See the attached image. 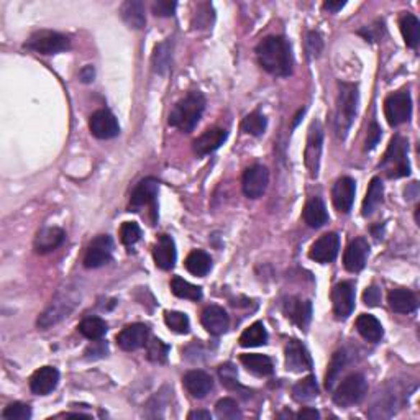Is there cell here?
Instances as JSON below:
<instances>
[{
    "label": "cell",
    "mask_w": 420,
    "mask_h": 420,
    "mask_svg": "<svg viewBox=\"0 0 420 420\" xmlns=\"http://www.w3.org/2000/svg\"><path fill=\"white\" fill-rule=\"evenodd\" d=\"M258 61L264 71L269 74L287 78L292 72V53L283 36H268L256 48Z\"/></svg>",
    "instance_id": "cell-1"
},
{
    "label": "cell",
    "mask_w": 420,
    "mask_h": 420,
    "mask_svg": "<svg viewBox=\"0 0 420 420\" xmlns=\"http://www.w3.org/2000/svg\"><path fill=\"white\" fill-rule=\"evenodd\" d=\"M205 110V97L197 90H192L176 102L169 114V125L179 128L180 132H192Z\"/></svg>",
    "instance_id": "cell-2"
},
{
    "label": "cell",
    "mask_w": 420,
    "mask_h": 420,
    "mask_svg": "<svg viewBox=\"0 0 420 420\" xmlns=\"http://www.w3.org/2000/svg\"><path fill=\"white\" fill-rule=\"evenodd\" d=\"M358 87L350 83H340L335 114V132L340 138H345L353 125L356 112H358Z\"/></svg>",
    "instance_id": "cell-3"
},
{
    "label": "cell",
    "mask_w": 420,
    "mask_h": 420,
    "mask_svg": "<svg viewBox=\"0 0 420 420\" xmlns=\"http://www.w3.org/2000/svg\"><path fill=\"white\" fill-rule=\"evenodd\" d=\"M409 143L408 140L401 135H396L391 140L389 146L385 153V158L381 161V168L389 179H399L410 174V162H409Z\"/></svg>",
    "instance_id": "cell-4"
},
{
    "label": "cell",
    "mask_w": 420,
    "mask_h": 420,
    "mask_svg": "<svg viewBox=\"0 0 420 420\" xmlns=\"http://www.w3.org/2000/svg\"><path fill=\"white\" fill-rule=\"evenodd\" d=\"M367 391L368 385L363 374L353 373L350 374V376H346L340 385H338L335 394H333V401H335V404L340 405V408H350V405L358 404L364 397V394H367Z\"/></svg>",
    "instance_id": "cell-5"
},
{
    "label": "cell",
    "mask_w": 420,
    "mask_h": 420,
    "mask_svg": "<svg viewBox=\"0 0 420 420\" xmlns=\"http://www.w3.org/2000/svg\"><path fill=\"white\" fill-rule=\"evenodd\" d=\"M69 38L51 30H40L33 33L25 43V48L40 54H56L69 49Z\"/></svg>",
    "instance_id": "cell-6"
},
{
    "label": "cell",
    "mask_w": 420,
    "mask_h": 420,
    "mask_svg": "<svg viewBox=\"0 0 420 420\" xmlns=\"http://www.w3.org/2000/svg\"><path fill=\"white\" fill-rule=\"evenodd\" d=\"M76 304H78V297L72 294L71 291H61L54 299L51 304L44 312L40 315L38 319V327L40 328H48L51 325L61 322L62 319H66L67 315L72 312Z\"/></svg>",
    "instance_id": "cell-7"
},
{
    "label": "cell",
    "mask_w": 420,
    "mask_h": 420,
    "mask_svg": "<svg viewBox=\"0 0 420 420\" xmlns=\"http://www.w3.org/2000/svg\"><path fill=\"white\" fill-rule=\"evenodd\" d=\"M412 114V99L409 92L391 94L385 102V115L391 126H399L409 121Z\"/></svg>",
    "instance_id": "cell-8"
},
{
    "label": "cell",
    "mask_w": 420,
    "mask_h": 420,
    "mask_svg": "<svg viewBox=\"0 0 420 420\" xmlns=\"http://www.w3.org/2000/svg\"><path fill=\"white\" fill-rule=\"evenodd\" d=\"M322 143H324V130L319 121H314L309 130V137H307V144L304 151L305 168L309 171L310 178H317L319 166H320V155H322Z\"/></svg>",
    "instance_id": "cell-9"
},
{
    "label": "cell",
    "mask_w": 420,
    "mask_h": 420,
    "mask_svg": "<svg viewBox=\"0 0 420 420\" xmlns=\"http://www.w3.org/2000/svg\"><path fill=\"white\" fill-rule=\"evenodd\" d=\"M112 250H114V242L108 235H101L96 240L90 243L87 251L84 256V266L85 268H101L110 263L112 260Z\"/></svg>",
    "instance_id": "cell-10"
},
{
    "label": "cell",
    "mask_w": 420,
    "mask_h": 420,
    "mask_svg": "<svg viewBox=\"0 0 420 420\" xmlns=\"http://www.w3.org/2000/svg\"><path fill=\"white\" fill-rule=\"evenodd\" d=\"M332 302L337 319H348L355 309V284L351 281L338 283L332 291Z\"/></svg>",
    "instance_id": "cell-11"
},
{
    "label": "cell",
    "mask_w": 420,
    "mask_h": 420,
    "mask_svg": "<svg viewBox=\"0 0 420 420\" xmlns=\"http://www.w3.org/2000/svg\"><path fill=\"white\" fill-rule=\"evenodd\" d=\"M160 183L155 178H144L133 189L132 199H130V207L132 209H142V207H150V212L156 215V197Z\"/></svg>",
    "instance_id": "cell-12"
},
{
    "label": "cell",
    "mask_w": 420,
    "mask_h": 420,
    "mask_svg": "<svg viewBox=\"0 0 420 420\" xmlns=\"http://www.w3.org/2000/svg\"><path fill=\"white\" fill-rule=\"evenodd\" d=\"M269 183V173L264 166H251L245 171L242 180L243 194L250 199H260L266 192Z\"/></svg>",
    "instance_id": "cell-13"
},
{
    "label": "cell",
    "mask_w": 420,
    "mask_h": 420,
    "mask_svg": "<svg viewBox=\"0 0 420 420\" xmlns=\"http://www.w3.org/2000/svg\"><path fill=\"white\" fill-rule=\"evenodd\" d=\"M338 250H340V237L337 233H325L319 238L317 242L310 246L309 256L310 260L317 261L320 264H327L335 261L338 256Z\"/></svg>",
    "instance_id": "cell-14"
},
{
    "label": "cell",
    "mask_w": 420,
    "mask_h": 420,
    "mask_svg": "<svg viewBox=\"0 0 420 420\" xmlns=\"http://www.w3.org/2000/svg\"><path fill=\"white\" fill-rule=\"evenodd\" d=\"M89 128L90 133L99 140H110L115 138L120 133V125L117 121L115 115L112 112L106 110H97L96 114H92L89 120Z\"/></svg>",
    "instance_id": "cell-15"
},
{
    "label": "cell",
    "mask_w": 420,
    "mask_h": 420,
    "mask_svg": "<svg viewBox=\"0 0 420 420\" xmlns=\"http://www.w3.org/2000/svg\"><path fill=\"white\" fill-rule=\"evenodd\" d=\"M148 337H150V328L144 324H132L125 327L119 335H117V343L121 350L133 351L146 345Z\"/></svg>",
    "instance_id": "cell-16"
},
{
    "label": "cell",
    "mask_w": 420,
    "mask_h": 420,
    "mask_svg": "<svg viewBox=\"0 0 420 420\" xmlns=\"http://www.w3.org/2000/svg\"><path fill=\"white\" fill-rule=\"evenodd\" d=\"M355 194H356L355 179L348 178V176H343V178L338 179L332 191V199L335 209L338 212H343V214H348L351 210V205H353Z\"/></svg>",
    "instance_id": "cell-17"
},
{
    "label": "cell",
    "mask_w": 420,
    "mask_h": 420,
    "mask_svg": "<svg viewBox=\"0 0 420 420\" xmlns=\"http://www.w3.org/2000/svg\"><path fill=\"white\" fill-rule=\"evenodd\" d=\"M286 368L294 373L312 369V358L301 342L291 340L286 345Z\"/></svg>",
    "instance_id": "cell-18"
},
{
    "label": "cell",
    "mask_w": 420,
    "mask_h": 420,
    "mask_svg": "<svg viewBox=\"0 0 420 420\" xmlns=\"http://www.w3.org/2000/svg\"><path fill=\"white\" fill-rule=\"evenodd\" d=\"M284 314L299 328H307L312 319V302L301 297H291L284 302Z\"/></svg>",
    "instance_id": "cell-19"
},
{
    "label": "cell",
    "mask_w": 420,
    "mask_h": 420,
    "mask_svg": "<svg viewBox=\"0 0 420 420\" xmlns=\"http://www.w3.org/2000/svg\"><path fill=\"white\" fill-rule=\"evenodd\" d=\"M58 383H60V371L53 367H43L31 376L30 389L33 394L48 396L49 392L56 389Z\"/></svg>",
    "instance_id": "cell-20"
},
{
    "label": "cell",
    "mask_w": 420,
    "mask_h": 420,
    "mask_svg": "<svg viewBox=\"0 0 420 420\" xmlns=\"http://www.w3.org/2000/svg\"><path fill=\"white\" fill-rule=\"evenodd\" d=\"M201 322L204 325L205 330L209 332L210 335H215V337L224 335L230 327L228 314L219 305H209L207 309H204Z\"/></svg>",
    "instance_id": "cell-21"
},
{
    "label": "cell",
    "mask_w": 420,
    "mask_h": 420,
    "mask_svg": "<svg viewBox=\"0 0 420 420\" xmlns=\"http://www.w3.org/2000/svg\"><path fill=\"white\" fill-rule=\"evenodd\" d=\"M369 253V245L364 238H356V240L350 242V245L346 246L345 255H343V263L345 268L351 271V273H358L364 268L368 260Z\"/></svg>",
    "instance_id": "cell-22"
},
{
    "label": "cell",
    "mask_w": 420,
    "mask_h": 420,
    "mask_svg": "<svg viewBox=\"0 0 420 420\" xmlns=\"http://www.w3.org/2000/svg\"><path fill=\"white\" fill-rule=\"evenodd\" d=\"M228 133L224 128H209L205 130L201 137L194 140V153L197 156H207L210 153L219 150L220 146L225 143Z\"/></svg>",
    "instance_id": "cell-23"
},
{
    "label": "cell",
    "mask_w": 420,
    "mask_h": 420,
    "mask_svg": "<svg viewBox=\"0 0 420 420\" xmlns=\"http://www.w3.org/2000/svg\"><path fill=\"white\" fill-rule=\"evenodd\" d=\"M183 385L192 397L202 399V397H205L212 391V387H214V381H212V378L205 371H201V369H192V371L184 374Z\"/></svg>",
    "instance_id": "cell-24"
},
{
    "label": "cell",
    "mask_w": 420,
    "mask_h": 420,
    "mask_svg": "<svg viewBox=\"0 0 420 420\" xmlns=\"http://www.w3.org/2000/svg\"><path fill=\"white\" fill-rule=\"evenodd\" d=\"M66 233L62 228L58 227H47L43 230H40L38 233H36L35 242H33V248L36 253H40V255H44V253L54 251L56 248H60L62 245V242H65Z\"/></svg>",
    "instance_id": "cell-25"
},
{
    "label": "cell",
    "mask_w": 420,
    "mask_h": 420,
    "mask_svg": "<svg viewBox=\"0 0 420 420\" xmlns=\"http://www.w3.org/2000/svg\"><path fill=\"white\" fill-rule=\"evenodd\" d=\"M153 256H155V263L158 268L168 271L173 269L176 264V245L174 240L169 237V235H161L160 240H158L155 251H153Z\"/></svg>",
    "instance_id": "cell-26"
},
{
    "label": "cell",
    "mask_w": 420,
    "mask_h": 420,
    "mask_svg": "<svg viewBox=\"0 0 420 420\" xmlns=\"http://www.w3.org/2000/svg\"><path fill=\"white\" fill-rule=\"evenodd\" d=\"M302 217H304V222L309 225L310 228L324 227V225L328 222V212L322 199L320 197L310 199L304 207Z\"/></svg>",
    "instance_id": "cell-27"
},
{
    "label": "cell",
    "mask_w": 420,
    "mask_h": 420,
    "mask_svg": "<svg viewBox=\"0 0 420 420\" xmlns=\"http://www.w3.org/2000/svg\"><path fill=\"white\" fill-rule=\"evenodd\" d=\"M387 302L397 314H412L417 309V297L408 289H392L387 296Z\"/></svg>",
    "instance_id": "cell-28"
},
{
    "label": "cell",
    "mask_w": 420,
    "mask_h": 420,
    "mask_svg": "<svg viewBox=\"0 0 420 420\" xmlns=\"http://www.w3.org/2000/svg\"><path fill=\"white\" fill-rule=\"evenodd\" d=\"M120 17L130 28L142 30L146 25V17H144V6L140 0H128L120 7Z\"/></svg>",
    "instance_id": "cell-29"
},
{
    "label": "cell",
    "mask_w": 420,
    "mask_h": 420,
    "mask_svg": "<svg viewBox=\"0 0 420 420\" xmlns=\"http://www.w3.org/2000/svg\"><path fill=\"white\" fill-rule=\"evenodd\" d=\"M356 330L364 340L376 343L385 335V330H383V325L379 320L374 317V315L369 314H361L358 319H356Z\"/></svg>",
    "instance_id": "cell-30"
},
{
    "label": "cell",
    "mask_w": 420,
    "mask_h": 420,
    "mask_svg": "<svg viewBox=\"0 0 420 420\" xmlns=\"http://www.w3.org/2000/svg\"><path fill=\"white\" fill-rule=\"evenodd\" d=\"M242 363L248 371L256 374V376H271L274 371L273 361L268 358L266 355L260 353H250V355H242Z\"/></svg>",
    "instance_id": "cell-31"
},
{
    "label": "cell",
    "mask_w": 420,
    "mask_h": 420,
    "mask_svg": "<svg viewBox=\"0 0 420 420\" xmlns=\"http://www.w3.org/2000/svg\"><path fill=\"white\" fill-rule=\"evenodd\" d=\"M212 268V258L202 250H194L187 255L186 258V269L194 276L204 278Z\"/></svg>",
    "instance_id": "cell-32"
},
{
    "label": "cell",
    "mask_w": 420,
    "mask_h": 420,
    "mask_svg": "<svg viewBox=\"0 0 420 420\" xmlns=\"http://www.w3.org/2000/svg\"><path fill=\"white\" fill-rule=\"evenodd\" d=\"M383 196H385V186H383L381 178H373L371 184H369L367 197L363 201V215H371L378 205L383 202Z\"/></svg>",
    "instance_id": "cell-33"
},
{
    "label": "cell",
    "mask_w": 420,
    "mask_h": 420,
    "mask_svg": "<svg viewBox=\"0 0 420 420\" xmlns=\"http://www.w3.org/2000/svg\"><path fill=\"white\" fill-rule=\"evenodd\" d=\"M401 31H403L404 42L409 48L415 49L420 42V22L415 15H404L401 18Z\"/></svg>",
    "instance_id": "cell-34"
},
{
    "label": "cell",
    "mask_w": 420,
    "mask_h": 420,
    "mask_svg": "<svg viewBox=\"0 0 420 420\" xmlns=\"http://www.w3.org/2000/svg\"><path fill=\"white\" fill-rule=\"evenodd\" d=\"M268 343V332H266L263 322H255L242 333L240 345L245 346H261Z\"/></svg>",
    "instance_id": "cell-35"
},
{
    "label": "cell",
    "mask_w": 420,
    "mask_h": 420,
    "mask_svg": "<svg viewBox=\"0 0 420 420\" xmlns=\"http://www.w3.org/2000/svg\"><path fill=\"white\" fill-rule=\"evenodd\" d=\"M79 333L87 340H101V338L107 333V324L106 320L101 317H89L84 319L78 327Z\"/></svg>",
    "instance_id": "cell-36"
},
{
    "label": "cell",
    "mask_w": 420,
    "mask_h": 420,
    "mask_svg": "<svg viewBox=\"0 0 420 420\" xmlns=\"http://www.w3.org/2000/svg\"><path fill=\"white\" fill-rule=\"evenodd\" d=\"M319 396V387L314 376H307L292 387V397L297 403H310Z\"/></svg>",
    "instance_id": "cell-37"
},
{
    "label": "cell",
    "mask_w": 420,
    "mask_h": 420,
    "mask_svg": "<svg viewBox=\"0 0 420 420\" xmlns=\"http://www.w3.org/2000/svg\"><path fill=\"white\" fill-rule=\"evenodd\" d=\"M171 291L174 296L180 297V299H189V301H201L202 299V289L199 286H194L186 279L176 276L171 281Z\"/></svg>",
    "instance_id": "cell-38"
},
{
    "label": "cell",
    "mask_w": 420,
    "mask_h": 420,
    "mask_svg": "<svg viewBox=\"0 0 420 420\" xmlns=\"http://www.w3.org/2000/svg\"><path fill=\"white\" fill-rule=\"evenodd\" d=\"M266 126H268V120L260 112H253L242 121V130L251 137H261L266 132Z\"/></svg>",
    "instance_id": "cell-39"
},
{
    "label": "cell",
    "mask_w": 420,
    "mask_h": 420,
    "mask_svg": "<svg viewBox=\"0 0 420 420\" xmlns=\"http://www.w3.org/2000/svg\"><path fill=\"white\" fill-rule=\"evenodd\" d=\"M144 346H146L148 360L153 361V363H165V361L168 360L169 346L162 340H160V338H151V340L146 342Z\"/></svg>",
    "instance_id": "cell-40"
},
{
    "label": "cell",
    "mask_w": 420,
    "mask_h": 420,
    "mask_svg": "<svg viewBox=\"0 0 420 420\" xmlns=\"http://www.w3.org/2000/svg\"><path fill=\"white\" fill-rule=\"evenodd\" d=\"M215 412L219 419H225V420L242 419V412L240 409H238V404L235 403L233 399H230V397H224V399H220L219 403H217Z\"/></svg>",
    "instance_id": "cell-41"
},
{
    "label": "cell",
    "mask_w": 420,
    "mask_h": 420,
    "mask_svg": "<svg viewBox=\"0 0 420 420\" xmlns=\"http://www.w3.org/2000/svg\"><path fill=\"white\" fill-rule=\"evenodd\" d=\"M165 322L168 327L171 328V330L176 332V333H189V330H191V322H189V317L186 314L183 312H166L165 314Z\"/></svg>",
    "instance_id": "cell-42"
},
{
    "label": "cell",
    "mask_w": 420,
    "mask_h": 420,
    "mask_svg": "<svg viewBox=\"0 0 420 420\" xmlns=\"http://www.w3.org/2000/svg\"><path fill=\"white\" fill-rule=\"evenodd\" d=\"M345 361H346L345 351H337V353L333 355L330 367H328L327 378H325V387H327V389H333V385H335L338 374H340L343 367H345Z\"/></svg>",
    "instance_id": "cell-43"
},
{
    "label": "cell",
    "mask_w": 420,
    "mask_h": 420,
    "mask_svg": "<svg viewBox=\"0 0 420 420\" xmlns=\"http://www.w3.org/2000/svg\"><path fill=\"white\" fill-rule=\"evenodd\" d=\"M171 53H169V43H161L155 48V54H153V66L155 71L160 74H165L169 66Z\"/></svg>",
    "instance_id": "cell-44"
},
{
    "label": "cell",
    "mask_w": 420,
    "mask_h": 420,
    "mask_svg": "<svg viewBox=\"0 0 420 420\" xmlns=\"http://www.w3.org/2000/svg\"><path fill=\"white\" fill-rule=\"evenodd\" d=\"M3 420H30L31 408L24 403H13L2 412Z\"/></svg>",
    "instance_id": "cell-45"
},
{
    "label": "cell",
    "mask_w": 420,
    "mask_h": 420,
    "mask_svg": "<svg viewBox=\"0 0 420 420\" xmlns=\"http://www.w3.org/2000/svg\"><path fill=\"white\" fill-rule=\"evenodd\" d=\"M140 237H142V230H140L138 224L135 222H125L120 227V240L124 245L126 246H132L140 240Z\"/></svg>",
    "instance_id": "cell-46"
},
{
    "label": "cell",
    "mask_w": 420,
    "mask_h": 420,
    "mask_svg": "<svg viewBox=\"0 0 420 420\" xmlns=\"http://www.w3.org/2000/svg\"><path fill=\"white\" fill-rule=\"evenodd\" d=\"M219 374L220 379H222V385L227 386L228 389H237V387H240L237 381V369L233 368V364H222V367L219 368Z\"/></svg>",
    "instance_id": "cell-47"
},
{
    "label": "cell",
    "mask_w": 420,
    "mask_h": 420,
    "mask_svg": "<svg viewBox=\"0 0 420 420\" xmlns=\"http://www.w3.org/2000/svg\"><path fill=\"white\" fill-rule=\"evenodd\" d=\"M324 49V42L322 36H320L317 31H310L307 35V53H309L310 58H319L320 53Z\"/></svg>",
    "instance_id": "cell-48"
},
{
    "label": "cell",
    "mask_w": 420,
    "mask_h": 420,
    "mask_svg": "<svg viewBox=\"0 0 420 420\" xmlns=\"http://www.w3.org/2000/svg\"><path fill=\"white\" fill-rule=\"evenodd\" d=\"M176 7H178V3L176 2H169V0H158V2L153 3V12H155L156 17H171L174 15Z\"/></svg>",
    "instance_id": "cell-49"
},
{
    "label": "cell",
    "mask_w": 420,
    "mask_h": 420,
    "mask_svg": "<svg viewBox=\"0 0 420 420\" xmlns=\"http://www.w3.org/2000/svg\"><path fill=\"white\" fill-rule=\"evenodd\" d=\"M379 140H381V128H379V125L376 121H373L371 126L368 128V138H367V146H364V150H373L374 146H376Z\"/></svg>",
    "instance_id": "cell-50"
},
{
    "label": "cell",
    "mask_w": 420,
    "mask_h": 420,
    "mask_svg": "<svg viewBox=\"0 0 420 420\" xmlns=\"http://www.w3.org/2000/svg\"><path fill=\"white\" fill-rule=\"evenodd\" d=\"M363 301L364 304L369 307H376L381 302V291H379L378 286H369L363 294Z\"/></svg>",
    "instance_id": "cell-51"
},
{
    "label": "cell",
    "mask_w": 420,
    "mask_h": 420,
    "mask_svg": "<svg viewBox=\"0 0 420 420\" xmlns=\"http://www.w3.org/2000/svg\"><path fill=\"white\" fill-rule=\"evenodd\" d=\"M297 419H304V420H315V419H320V414L317 412L315 409H310V408H304L299 410V414H297Z\"/></svg>",
    "instance_id": "cell-52"
},
{
    "label": "cell",
    "mask_w": 420,
    "mask_h": 420,
    "mask_svg": "<svg viewBox=\"0 0 420 420\" xmlns=\"http://www.w3.org/2000/svg\"><path fill=\"white\" fill-rule=\"evenodd\" d=\"M81 79H83V83H90V81H94V76H96V72H94L92 66H85L83 71L79 72Z\"/></svg>",
    "instance_id": "cell-53"
},
{
    "label": "cell",
    "mask_w": 420,
    "mask_h": 420,
    "mask_svg": "<svg viewBox=\"0 0 420 420\" xmlns=\"http://www.w3.org/2000/svg\"><path fill=\"white\" fill-rule=\"evenodd\" d=\"M189 420H210L212 415L210 412H207V410H194V412H191L187 415Z\"/></svg>",
    "instance_id": "cell-54"
},
{
    "label": "cell",
    "mask_w": 420,
    "mask_h": 420,
    "mask_svg": "<svg viewBox=\"0 0 420 420\" xmlns=\"http://www.w3.org/2000/svg\"><path fill=\"white\" fill-rule=\"evenodd\" d=\"M343 7H345V2H325L324 3L325 10H330V12H338V10H342Z\"/></svg>",
    "instance_id": "cell-55"
}]
</instances>
